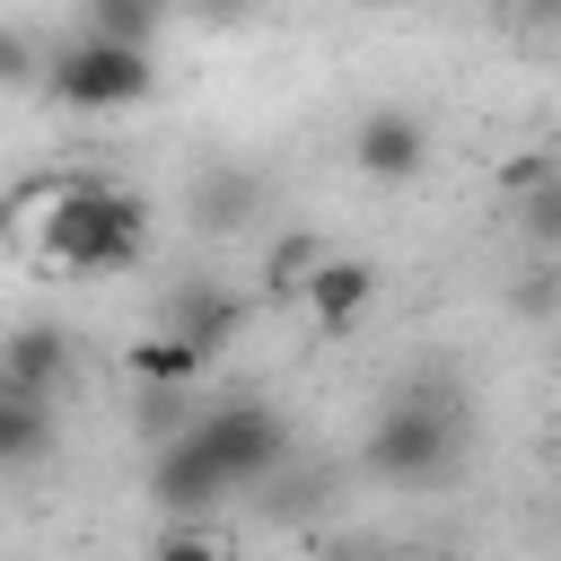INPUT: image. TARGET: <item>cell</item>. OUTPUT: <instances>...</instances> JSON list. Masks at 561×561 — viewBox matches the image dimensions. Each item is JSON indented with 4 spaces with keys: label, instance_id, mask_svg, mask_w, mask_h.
Instances as JSON below:
<instances>
[{
    "label": "cell",
    "instance_id": "cell-17",
    "mask_svg": "<svg viewBox=\"0 0 561 561\" xmlns=\"http://www.w3.org/2000/svg\"><path fill=\"white\" fill-rule=\"evenodd\" d=\"M0 88H44V53L18 26H0Z\"/></svg>",
    "mask_w": 561,
    "mask_h": 561
},
{
    "label": "cell",
    "instance_id": "cell-4",
    "mask_svg": "<svg viewBox=\"0 0 561 561\" xmlns=\"http://www.w3.org/2000/svg\"><path fill=\"white\" fill-rule=\"evenodd\" d=\"M193 430L219 447V465L237 473V491L263 482V473H280V456H289V421L272 403H210V412H193Z\"/></svg>",
    "mask_w": 561,
    "mask_h": 561
},
{
    "label": "cell",
    "instance_id": "cell-7",
    "mask_svg": "<svg viewBox=\"0 0 561 561\" xmlns=\"http://www.w3.org/2000/svg\"><path fill=\"white\" fill-rule=\"evenodd\" d=\"M368 298H377V272H368L359 254H316V272H307V289H298V307L316 316V333H351V324L368 316Z\"/></svg>",
    "mask_w": 561,
    "mask_h": 561
},
{
    "label": "cell",
    "instance_id": "cell-11",
    "mask_svg": "<svg viewBox=\"0 0 561 561\" xmlns=\"http://www.w3.org/2000/svg\"><path fill=\"white\" fill-rule=\"evenodd\" d=\"M202 368H210V351H202V342H184L175 324H167V333H149V342H131V386H149V394H184Z\"/></svg>",
    "mask_w": 561,
    "mask_h": 561
},
{
    "label": "cell",
    "instance_id": "cell-14",
    "mask_svg": "<svg viewBox=\"0 0 561 561\" xmlns=\"http://www.w3.org/2000/svg\"><path fill=\"white\" fill-rule=\"evenodd\" d=\"M88 26H96V35H131V44H149V35L167 26V0H88Z\"/></svg>",
    "mask_w": 561,
    "mask_h": 561
},
{
    "label": "cell",
    "instance_id": "cell-1",
    "mask_svg": "<svg viewBox=\"0 0 561 561\" xmlns=\"http://www.w3.org/2000/svg\"><path fill=\"white\" fill-rule=\"evenodd\" d=\"M149 245V210L105 184V175H53V210H44V237L35 254L53 272H131Z\"/></svg>",
    "mask_w": 561,
    "mask_h": 561
},
{
    "label": "cell",
    "instance_id": "cell-3",
    "mask_svg": "<svg viewBox=\"0 0 561 561\" xmlns=\"http://www.w3.org/2000/svg\"><path fill=\"white\" fill-rule=\"evenodd\" d=\"M158 88V61H149V44H131V35H70L61 53H44V96L53 105H70V114H123V105H140Z\"/></svg>",
    "mask_w": 561,
    "mask_h": 561
},
{
    "label": "cell",
    "instance_id": "cell-12",
    "mask_svg": "<svg viewBox=\"0 0 561 561\" xmlns=\"http://www.w3.org/2000/svg\"><path fill=\"white\" fill-rule=\"evenodd\" d=\"M263 202V184L254 175H202V193H193V219L202 228H245V210Z\"/></svg>",
    "mask_w": 561,
    "mask_h": 561
},
{
    "label": "cell",
    "instance_id": "cell-16",
    "mask_svg": "<svg viewBox=\"0 0 561 561\" xmlns=\"http://www.w3.org/2000/svg\"><path fill=\"white\" fill-rule=\"evenodd\" d=\"M517 316H561V254H535V272L517 280Z\"/></svg>",
    "mask_w": 561,
    "mask_h": 561
},
{
    "label": "cell",
    "instance_id": "cell-2",
    "mask_svg": "<svg viewBox=\"0 0 561 561\" xmlns=\"http://www.w3.org/2000/svg\"><path fill=\"white\" fill-rule=\"evenodd\" d=\"M456 447H465V421H456V403L430 394V386L394 394V403L368 421V473L394 482V491H430V482H447Z\"/></svg>",
    "mask_w": 561,
    "mask_h": 561
},
{
    "label": "cell",
    "instance_id": "cell-19",
    "mask_svg": "<svg viewBox=\"0 0 561 561\" xmlns=\"http://www.w3.org/2000/svg\"><path fill=\"white\" fill-rule=\"evenodd\" d=\"M351 9H394V0H351Z\"/></svg>",
    "mask_w": 561,
    "mask_h": 561
},
{
    "label": "cell",
    "instance_id": "cell-13",
    "mask_svg": "<svg viewBox=\"0 0 561 561\" xmlns=\"http://www.w3.org/2000/svg\"><path fill=\"white\" fill-rule=\"evenodd\" d=\"M175 333H184V342H202V351H219V342L237 333V307H228V298H210V289H184V298H175Z\"/></svg>",
    "mask_w": 561,
    "mask_h": 561
},
{
    "label": "cell",
    "instance_id": "cell-20",
    "mask_svg": "<svg viewBox=\"0 0 561 561\" xmlns=\"http://www.w3.org/2000/svg\"><path fill=\"white\" fill-rule=\"evenodd\" d=\"M0 386H9V368H0Z\"/></svg>",
    "mask_w": 561,
    "mask_h": 561
},
{
    "label": "cell",
    "instance_id": "cell-15",
    "mask_svg": "<svg viewBox=\"0 0 561 561\" xmlns=\"http://www.w3.org/2000/svg\"><path fill=\"white\" fill-rule=\"evenodd\" d=\"M316 254H324L316 237H289V245H272V263H263V280H272L280 298H298V289H307V272H316Z\"/></svg>",
    "mask_w": 561,
    "mask_h": 561
},
{
    "label": "cell",
    "instance_id": "cell-8",
    "mask_svg": "<svg viewBox=\"0 0 561 561\" xmlns=\"http://www.w3.org/2000/svg\"><path fill=\"white\" fill-rule=\"evenodd\" d=\"M0 368H9V386H26V394H61V386H70V333H61V324H18V333L0 342Z\"/></svg>",
    "mask_w": 561,
    "mask_h": 561
},
{
    "label": "cell",
    "instance_id": "cell-6",
    "mask_svg": "<svg viewBox=\"0 0 561 561\" xmlns=\"http://www.w3.org/2000/svg\"><path fill=\"white\" fill-rule=\"evenodd\" d=\"M351 167H359V175H377V184H412V175L430 167V123H421V114H403V105L359 114V131H351Z\"/></svg>",
    "mask_w": 561,
    "mask_h": 561
},
{
    "label": "cell",
    "instance_id": "cell-9",
    "mask_svg": "<svg viewBox=\"0 0 561 561\" xmlns=\"http://www.w3.org/2000/svg\"><path fill=\"white\" fill-rule=\"evenodd\" d=\"M53 456V394L0 386V473H26Z\"/></svg>",
    "mask_w": 561,
    "mask_h": 561
},
{
    "label": "cell",
    "instance_id": "cell-18",
    "mask_svg": "<svg viewBox=\"0 0 561 561\" xmlns=\"http://www.w3.org/2000/svg\"><path fill=\"white\" fill-rule=\"evenodd\" d=\"M193 9H202V18H245L254 0H193Z\"/></svg>",
    "mask_w": 561,
    "mask_h": 561
},
{
    "label": "cell",
    "instance_id": "cell-10",
    "mask_svg": "<svg viewBox=\"0 0 561 561\" xmlns=\"http://www.w3.org/2000/svg\"><path fill=\"white\" fill-rule=\"evenodd\" d=\"M508 193H517V237H526L535 254H561V158L517 167Z\"/></svg>",
    "mask_w": 561,
    "mask_h": 561
},
{
    "label": "cell",
    "instance_id": "cell-5",
    "mask_svg": "<svg viewBox=\"0 0 561 561\" xmlns=\"http://www.w3.org/2000/svg\"><path fill=\"white\" fill-rule=\"evenodd\" d=\"M228 491H237V473L219 465V447H210L193 421H184L175 438H158V465H149V500H158V508H219Z\"/></svg>",
    "mask_w": 561,
    "mask_h": 561
}]
</instances>
